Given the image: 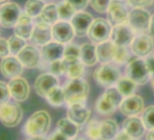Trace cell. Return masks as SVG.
I'll list each match as a JSON object with an SVG mask.
<instances>
[{"label": "cell", "instance_id": "cell-1", "mask_svg": "<svg viewBox=\"0 0 154 140\" xmlns=\"http://www.w3.org/2000/svg\"><path fill=\"white\" fill-rule=\"evenodd\" d=\"M51 116L45 110H38L32 114L27 119L24 131L25 134L30 137L43 136L50 128Z\"/></svg>", "mask_w": 154, "mask_h": 140}, {"label": "cell", "instance_id": "cell-2", "mask_svg": "<svg viewBox=\"0 0 154 140\" xmlns=\"http://www.w3.org/2000/svg\"><path fill=\"white\" fill-rule=\"evenodd\" d=\"M63 91L68 107L76 103H84L89 93V85L82 78L71 79L64 86Z\"/></svg>", "mask_w": 154, "mask_h": 140}, {"label": "cell", "instance_id": "cell-3", "mask_svg": "<svg viewBox=\"0 0 154 140\" xmlns=\"http://www.w3.org/2000/svg\"><path fill=\"white\" fill-rule=\"evenodd\" d=\"M150 73L146 65L145 59L137 57L129 61L126 67V77L137 85H144L150 78Z\"/></svg>", "mask_w": 154, "mask_h": 140}, {"label": "cell", "instance_id": "cell-4", "mask_svg": "<svg viewBox=\"0 0 154 140\" xmlns=\"http://www.w3.org/2000/svg\"><path fill=\"white\" fill-rule=\"evenodd\" d=\"M94 78L100 86L112 87L121 78V73L115 65L110 63H103L94 72Z\"/></svg>", "mask_w": 154, "mask_h": 140}, {"label": "cell", "instance_id": "cell-5", "mask_svg": "<svg viewBox=\"0 0 154 140\" xmlns=\"http://www.w3.org/2000/svg\"><path fill=\"white\" fill-rule=\"evenodd\" d=\"M22 107L16 102H7L0 106V122L5 126H17L22 120Z\"/></svg>", "mask_w": 154, "mask_h": 140}, {"label": "cell", "instance_id": "cell-6", "mask_svg": "<svg viewBox=\"0 0 154 140\" xmlns=\"http://www.w3.org/2000/svg\"><path fill=\"white\" fill-rule=\"evenodd\" d=\"M112 29V25L108 20L99 18L94 20L87 36L93 43L100 44L109 40L111 37Z\"/></svg>", "mask_w": 154, "mask_h": 140}, {"label": "cell", "instance_id": "cell-7", "mask_svg": "<svg viewBox=\"0 0 154 140\" xmlns=\"http://www.w3.org/2000/svg\"><path fill=\"white\" fill-rule=\"evenodd\" d=\"M150 15L144 8H133L128 17V24L135 33L145 34L149 29Z\"/></svg>", "mask_w": 154, "mask_h": 140}, {"label": "cell", "instance_id": "cell-8", "mask_svg": "<svg viewBox=\"0 0 154 140\" xmlns=\"http://www.w3.org/2000/svg\"><path fill=\"white\" fill-rule=\"evenodd\" d=\"M22 15L21 8L16 2H7L0 7V25L3 27H14Z\"/></svg>", "mask_w": 154, "mask_h": 140}, {"label": "cell", "instance_id": "cell-9", "mask_svg": "<svg viewBox=\"0 0 154 140\" xmlns=\"http://www.w3.org/2000/svg\"><path fill=\"white\" fill-rule=\"evenodd\" d=\"M135 32L129 26V24L124 23L121 25L114 26L111 33V41L119 46H131L132 40L134 39Z\"/></svg>", "mask_w": 154, "mask_h": 140}, {"label": "cell", "instance_id": "cell-10", "mask_svg": "<svg viewBox=\"0 0 154 140\" xmlns=\"http://www.w3.org/2000/svg\"><path fill=\"white\" fill-rule=\"evenodd\" d=\"M24 65L19 61L17 56H8L0 62V72L6 78L12 79L17 77H20L23 73Z\"/></svg>", "mask_w": 154, "mask_h": 140}, {"label": "cell", "instance_id": "cell-11", "mask_svg": "<svg viewBox=\"0 0 154 140\" xmlns=\"http://www.w3.org/2000/svg\"><path fill=\"white\" fill-rule=\"evenodd\" d=\"M11 97L17 102L26 101L30 94V87L26 79L21 77H17L10 79L8 83Z\"/></svg>", "mask_w": 154, "mask_h": 140}, {"label": "cell", "instance_id": "cell-12", "mask_svg": "<svg viewBox=\"0 0 154 140\" xmlns=\"http://www.w3.org/2000/svg\"><path fill=\"white\" fill-rule=\"evenodd\" d=\"M154 42L150 36L140 34L134 37L131 44V52L138 57L148 56L153 50Z\"/></svg>", "mask_w": 154, "mask_h": 140}, {"label": "cell", "instance_id": "cell-13", "mask_svg": "<svg viewBox=\"0 0 154 140\" xmlns=\"http://www.w3.org/2000/svg\"><path fill=\"white\" fill-rule=\"evenodd\" d=\"M74 30L71 23L63 20L57 21L52 26L53 39L61 44H68L74 37Z\"/></svg>", "mask_w": 154, "mask_h": 140}, {"label": "cell", "instance_id": "cell-14", "mask_svg": "<svg viewBox=\"0 0 154 140\" xmlns=\"http://www.w3.org/2000/svg\"><path fill=\"white\" fill-rule=\"evenodd\" d=\"M71 25L74 30L75 36L83 37L88 34L89 28L94 22L93 17L86 12H76V14L70 20Z\"/></svg>", "mask_w": 154, "mask_h": 140}, {"label": "cell", "instance_id": "cell-15", "mask_svg": "<svg viewBox=\"0 0 154 140\" xmlns=\"http://www.w3.org/2000/svg\"><path fill=\"white\" fill-rule=\"evenodd\" d=\"M108 13V21L112 26H117L124 24L128 21L129 13L127 8L120 0H112L107 10Z\"/></svg>", "mask_w": 154, "mask_h": 140}, {"label": "cell", "instance_id": "cell-16", "mask_svg": "<svg viewBox=\"0 0 154 140\" xmlns=\"http://www.w3.org/2000/svg\"><path fill=\"white\" fill-rule=\"evenodd\" d=\"M119 108L120 111L127 116H136L143 111L144 101L140 96L131 95L122 99Z\"/></svg>", "mask_w": 154, "mask_h": 140}, {"label": "cell", "instance_id": "cell-17", "mask_svg": "<svg viewBox=\"0 0 154 140\" xmlns=\"http://www.w3.org/2000/svg\"><path fill=\"white\" fill-rule=\"evenodd\" d=\"M52 37V27L41 20L36 22L34 26V29L31 35V41L37 46H45L51 41Z\"/></svg>", "mask_w": 154, "mask_h": 140}, {"label": "cell", "instance_id": "cell-18", "mask_svg": "<svg viewBox=\"0 0 154 140\" xmlns=\"http://www.w3.org/2000/svg\"><path fill=\"white\" fill-rule=\"evenodd\" d=\"M17 56L25 67L34 68L39 65L41 55L35 46L26 45Z\"/></svg>", "mask_w": 154, "mask_h": 140}, {"label": "cell", "instance_id": "cell-19", "mask_svg": "<svg viewBox=\"0 0 154 140\" xmlns=\"http://www.w3.org/2000/svg\"><path fill=\"white\" fill-rule=\"evenodd\" d=\"M56 86H58V79L51 73L40 75L35 81V90L36 94L42 97H45L46 94Z\"/></svg>", "mask_w": 154, "mask_h": 140}, {"label": "cell", "instance_id": "cell-20", "mask_svg": "<svg viewBox=\"0 0 154 140\" xmlns=\"http://www.w3.org/2000/svg\"><path fill=\"white\" fill-rule=\"evenodd\" d=\"M91 111L83 104L76 103L69 106L67 111V117L78 126L84 125L90 118Z\"/></svg>", "mask_w": 154, "mask_h": 140}, {"label": "cell", "instance_id": "cell-21", "mask_svg": "<svg viewBox=\"0 0 154 140\" xmlns=\"http://www.w3.org/2000/svg\"><path fill=\"white\" fill-rule=\"evenodd\" d=\"M64 46H63V44L59 42L50 41L46 45L43 46L41 50V56L45 61L48 63L62 59L63 57Z\"/></svg>", "mask_w": 154, "mask_h": 140}, {"label": "cell", "instance_id": "cell-22", "mask_svg": "<svg viewBox=\"0 0 154 140\" xmlns=\"http://www.w3.org/2000/svg\"><path fill=\"white\" fill-rule=\"evenodd\" d=\"M123 130L133 138H140L145 132V126L142 119L136 116H128L122 123Z\"/></svg>", "mask_w": 154, "mask_h": 140}, {"label": "cell", "instance_id": "cell-23", "mask_svg": "<svg viewBox=\"0 0 154 140\" xmlns=\"http://www.w3.org/2000/svg\"><path fill=\"white\" fill-rule=\"evenodd\" d=\"M34 22L33 18L26 15V13H23L16 26L14 27L15 34L24 39H29L31 37L33 29H34Z\"/></svg>", "mask_w": 154, "mask_h": 140}, {"label": "cell", "instance_id": "cell-24", "mask_svg": "<svg viewBox=\"0 0 154 140\" xmlns=\"http://www.w3.org/2000/svg\"><path fill=\"white\" fill-rule=\"evenodd\" d=\"M81 49V61L88 66L94 65L97 61V52H96V46L93 43H85L80 46Z\"/></svg>", "mask_w": 154, "mask_h": 140}, {"label": "cell", "instance_id": "cell-25", "mask_svg": "<svg viewBox=\"0 0 154 140\" xmlns=\"http://www.w3.org/2000/svg\"><path fill=\"white\" fill-rule=\"evenodd\" d=\"M114 49L115 45L111 40H107L98 44L96 46L98 61L102 63H109L112 61Z\"/></svg>", "mask_w": 154, "mask_h": 140}, {"label": "cell", "instance_id": "cell-26", "mask_svg": "<svg viewBox=\"0 0 154 140\" xmlns=\"http://www.w3.org/2000/svg\"><path fill=\"white\" fill-rule=\"evenodd\" d=\"M38 19L49 24V25H54L56 23L59 19L58 16V11H57V5L54 3H50L45 6L44 9L42 10L41 14L38 17Z\"/></svg>", "mask_w": 154, "mask_h": 140}, {"label": "cell", "instance_id": "cell-27", "mask_svg": "<svg viewBox=\"0 0 154 140\" xmlns=\"http://www.w3.org/2000/svg\"><path fill=\"white\" fill-rule=\"evenodd\" d=\"M66 70L65 75L70 79H75V78H82V77L85 74V64L81 61V59L68 62L66 61Z\"/></svg>", "mask_w": 154, "mask_h": 140}, {"label": "cell", "instance_id": "cell-28", "mask_svg": "<svg viewBox=\"0 0 154 140\" xmlns=\"http://www.w3.org/2000/svg\"><path fill=\"white\" fill-rule=\"evenodd\" d=\"M56 126H57V129L61 131L64 135H66L69 139L75 137L77 133H78V125L72 122L68 117L61 118L57 122Z\"/></svg>", "mask_w": 154, "mask_h": 140}, {"label": "cell", "instance_id": "cell-29", "mask_svg": "<svg viewBox=\"0 0 154 140\" xmlns=\"http://www.w3.org/2000/svg\"><path fill=\"white\" fill-rule=\"evenodd\" d=\"M118 133V124L113 119H106L101 122V140L114 139Z\"/></svg>", "mask_w": 154, "mask_h": 140}, {"label": "cell", "instance_id": "cell-30", "mask_svg": "<svg viewBox=\"0 0 154 140\" xmlns=\"http://www.w3.org/2000/svg\"><path fill=\"white\" fill-rule=\"evenodd\" d=\"M47 102L53 107H61L63 103H65V96L63 88L56 86L53 88L45 97Z\"/></svg>", "mask_w": 154, "mask_h": 140}, {"label": "cell", "instance_id": "cell-31", "mask_svg": "<svg viewBox=\"0 0 154 140\" xmlns=\"http://www.w3.org/2000/svg\"><path fill=\"white\" fill-rule=\"evenodd\" d=\"M116 88L123 97H127L129 96L133 95L134 91L136 90L137 84L127 77L121 78L116 83Z\"/></svg>", "mask_w": 154, "mask_h": 140}, {"label": "cell", "instance_id": "cell-32", "mask_svg": "<svg viewBox=\"0 0 154 140\" xmlns=\"http://www.w3.org/2000/svg\"><path fill=\"white\" fill-rule=\"evenodd\" d=\"M45 4L43 0H27L25 5V13L32 18H36L41 14Z\"/></svg>", "mask_w": 154, "mask_h": 140}, {"label": "cell", "instance_id": "cell-33", "mask_svg": "<svg viewBox=\"0 0 154 140\" xmlns=\"http://www.w3.org/2000/svg\"><path fill=\"white\" fill-rule=\"evenodd\" d=\"M57 11L59 18L63 21L71 20L72 17L76 14V9L67 0H63V1L57 4Z\"/></svg>", "mask_w": 154, "mask_h": 140}, {"label": "cell", "instance_id": "cell-34", "mask_svg": "<svg viewBox=\"0 0 154 140\" xmlns=\"http://www.w3.org/2000/svg\"><path fill=\"white\" fill-rule=\"evenodd\" d=\"M117 107H114L103 95H102L95 103V109L101 115L112 114Z\"/></svg>", "mask_w": 154, "mask_h": 140}, {"label": "cell", "instance_id": "cell-35", "mask_svg": "<svg viewBox=\"0 0 154 140\" xmlns=\"http://www.w3.org/2000/svg\"><path fill=\"white\" fill-rule=\"evenodd\" d=\"M81 56V49L80 46H78L75 44H67L64 46V52H63V59L72 62L80 59Z\"/></svg>", "mask_w": 154, "mask_h": 140}, {"label": "cell", "instance_id": "cell-36", "mask_svg": "<svg viewBox=\"0 0 154 140\" xmlns=\"http://www.w3.org/2000/svg\"><path fill=\"white\" fill-rule=\"evenodd\" d=\"M8 45H9V49H10V54H12L13 56H17L18 53L24 48V46L26 45V39L14 35L11 36L8 39Z\"/></svg>", "mask_w": 154, "mask_h": 140}, {"label": "cell", "instance_id": "cell-37", "mask_svg": "<svg viewBox=\"0 0 154 140\" xmlns=\"http://www.w3.org/2000/svg\"><path fill=\"white\" fill-rule=\"evenodd\" d=\"M129 59H130V55L127 46H119L115 45L112 61L115 62L116 64L122 65L125 63H129Z\"/></svg>", "mask_w": 154, "mask_h": 140}, {"label": "cell", "instance_id": "cell-38", "mask_svg": "<svg viewBox=\"0 0 154 140\" xmlns=\"http://www.w3.org/2000/svg\"><path fill=\"white\" fill-rule=\"evenodd\" d=\"M66 70V62L63 58L53 61L49 64V73L58 77L63 74H65Z\"/></svg>", "mask_w": 154, "mask_h": 140}, {"label": "cell", "instance_id": "cell-39", "mask_svg": "<svg viewBox=\"0 0 154 140\" xmlns=\"http://www.w3.org/2000/svg\"><path fill=\"white\" fill-rule=\"evenodd\" d=\"M86 135L92 140H101V123L95 120L90 121L86 129Z\"/></svg>", "mask_w": 154, "mask_h": 140}, {"label": "cell", "instance_id": "cell-40", "mask_svg": "<svg viewBox=\"0 0 154 140\" xmlns=\"http://www.w3.org/2000/svg\"><path fill=\"white\" fill-rule=\"evenodd\" d=\"M141 119L147 129L154 128V106H149L143 111Z\"/></svg>", "mask_w": 154, "mask_h": 140}, {"label": "cell", "instance_id": "cell-41", "mask_svg": "<svg viewBox=\"0 0 154 140\" xmlns=\"http://www.w3.org/2000/svg\"><path fill=\"white\" fill-rule=\"evenodd\" d=\"M111 2L112 0H90L93 9L101 14L107 12Z\"/></svg>", "mask_w": 154, "mask_h": 140}, {"label": "cell", "instance_id": "cell-42", "mask_svg": "<svg viewBox=\"0 0 154 140\" xmlns=\"http://www.w3.org/2000/svg\"><path fill=\"white\" fill-rule=\"evenodd\" d=\"M10 97L11 94L8 88V84L0 80V106L8 102Z\"/></svg>", "mask_w": 154, "mask_h": 140}, {"label": "cell", "instance_id": "cell-43", "mask_svg": "<svg viewBox=\"0 0 154 140\" xmlns=\"http://www.w3.org/2000/svg\"><path fill=\"white\" fill-rule=\"evenodd\" d=\"M127 3L133 8H145L152 6L154 0H127Z\"/></svg>", "mask_w": 154, "mask_h": 140}, {"label": "cell", "instance_id": "cell-44", "mask_svg": "<svg viewBox=\"0 0 154 140\" xmlns=\"http://www.w3.org/2000/svg\"><path fill=\"white\" fill-rule=\"evenodd\" d=\"M10 54L9 45L8 39L4 37H0V58H5Z\"/></svg>", "mask_w": 154, "mask_h": 140}, {"label": "cell", "instance_id": "cell-45", "mask_svg": "<svg viewBox=\"0 0 154 140\" xmlns=\"http://www.w3.org/2000/svg\"><path fill=\"white\" fill-rule=\"evenodd\" d=\"M67 1L76 9V11H82L87 7L90 0H67Z\"/></svg>", "mask_w": 154, "mask_h": 140}, {"label": "cell", "instance_id": "cell-46", "mask_svg": "<svg viewBox=\"0 0 154 140\" xmlns=\"http://www.w3.org/2000/svg\"><path fill=\"white\" fill-rule=\"evenodd\" d=\"M68 139L69 138L66 135H64L61 131L57 129L49 135L47 140H68Z\"/></svg>", "mask_w": 154, "mask_h": 140}, {"label": "cell", "instance_id": "cell-47", "mask_svg": "<svg viewBox=\"0 0 154 140\" xmlns=\"http://www.w3.org/2000/svg\"><path fill=\"white\" fill-rule=\"evenodd\" d=\"M145 63H146V65H147V67L149 69L150 75L153 76L154 75V56H146Z\"/></svg>", "mask_w": 154, "mask_h": 140}, {"label": "cell", "instance_id": "cell-48", "mask_svg": "<svg viewBox=\"0 0 154 140\" xmlns=\"http://www.w3.org/2000/svg\"><path fill=\"white\" fill-rule=\"evenodd\" d=\"M134 138L131 136L126 131L122 130L121 132H118L117 135L114 137V140H133Z\"/></svg>", "mask_w": 154, "mask_h": 140}, {"label": "cell", "instance_id": "cell-49", "mask_svg": "<svg viewBox=\"0 0 154 140\" xmlns=\"http://www.w3.org/2000/svg\"><path fill=\"white\" fill-rule=\"evenodd\" d=\"M150 35L154 37V15L150 18V24H149V29Z\"/></svg>", "mask_w": 154, "mask_h": 140}, {"label": "cell", "instance_id": "cell-50", "mask_svg": "<svg viewBox=\"0 0 154 140\" xmlns=\"http://www.w3.org/2000/svg\"><path fill=\"white\" fill-rule=\"evenodd\" d=\"M146 139L147 140H154V128H152L149 131V133L147 134Z\"/></svg>", "mask_w": 154, "mask_h": 140}, {"label": "cell", "instance_id": "cell-51", "mask_svg": "<svg viewBox=\"0 0 154 140\" xmlns=\"http://www.w3.org/2000/svg\"><path fill=\"white\" fill-rule=\"evenodd\" d=\"M28 140H45L43 136H32Z\"/></svg>", "mask_w": 154, "mask_h": 140}, {"label": "cell", "instance_id": "cell-52", "mask_svg": "<svg viewBox=\"0 0 154 140\" xmlns=\"http://www.w3.org/2000/svg\"><path fill=\"white\" fill-rule=\"evenodd\" d=\"M151 86H152V88H154V75H153L152 78H151Z\"/></svg>", "mask_w": 154, "mask_h": 140}, {"label": "cell", "instance_id": "cell-53", "mask_svg": "<svg viewBox=\"0 0 154 140\" xmlns=\"http://www.w3.org/2000/svg\"><path fill=\"white\" fill-rule=\"evenodd\" d=\"M8 1V0H0V5H3L5 3H7Z\"/></svg>", "mask_w": 154, "mask_h": 140}, {"label": "cell", "instance_id": "cell-54", "mask_svg": "<svg viewBox=\"0 0 154 140\" xmlns=\"http://www.w3.org/2000/svg\"><path fill=\"white\" fill-rule=\"evenodd\" d=\"M76 140H86V139H85V138H77Z\"/></svg>", "mask_w": 154, "mask_h": 140}, {"label": "cell", "instance_id": "cell-55", "mask_svg": "<svg viewBox=\"0 0 154 140\" xmlns=\"http://www.w3.org/2000/svg\"><path fill=\"white\" fill-rule=\"evenodd\" d=\"M133 140H138V138H134Z\"/></svg>", "mask_w": 154, "mask_h": 140}, {"label": "cell", "instance_id": "cell-56", "mask_svg": "<svg viewBox=\"0 0 154 140\" xmlns=\"http://www.w3.org/2000/svg\"><path fill=\"white\" fill-rule=\"evenodd\" d=\"M43 1H45H45H48V0H43Z\"/></svg>", "mask_w": 154, "mask_h": 140}, {"label": "cell", "instance_id": "cell-57", "mask_svg": "<svg viewBox=\"0 0 154 140\" xmlns=\"http://www.w3.org/2000/svg\"><path fill=\"white\" fill-rule=\"evenodd\" d=\"M110 140H114V139H110Z\"/></svg>", "mask_w": 154, "mask_h": 140}]
</instances>
